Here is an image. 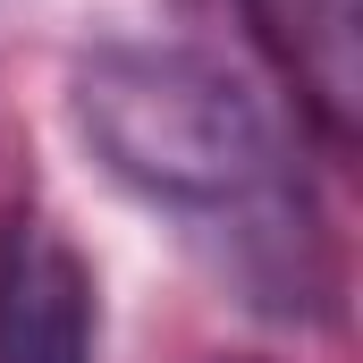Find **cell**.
I'll list each match as a JSON object with an SVG mask.
<instances>
[{
  "label": "cell",
  "mask_w": 363,
  "mask_h": 363,
  "mask_svg": "<svg viewBox=\"0 0 363 363\" xmlns=\"http://www.w3.org/2000/svg\"><path fill=\"white\" fill-rule=\"evenodd\" d=\"M68 110L93 161L144 203H169L194 237L220 245V271L271 313L330 304V245L271 101L220 51L194 43H101L68 77Z\"/></svg>",
  "instance_id": "obj_1"
},
{
  "label": "cell",
  "mask_w": 363,
  "mask_h": 363,
  "mask_svg": "<svg viewBox=\"0 0 363 363\" xmlns=\"http://www.w3.org/2000/svg\"><path fill=\"white\" fill-rule=\"evenodd\" d=\"M0 363H93V271L43 220H0Z\"/></svg>",
  "instance_id": "obj_2"
},
{
  "label": "cell",
  "mask_w": 363,
  "mask_h": 363,
  "mask_svg": "<svg viewBox=\"0 0 363 363\" xmlns=\"http://www.w3.org/2000/svg\"><path fill=\"white\" fill-rule=\"evenodd\" d=\"M245 17L321 135L347 144L363 110V0H245Z\"/></svg>",
  "instance_id": "obj_3"
}]
</instances>
